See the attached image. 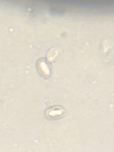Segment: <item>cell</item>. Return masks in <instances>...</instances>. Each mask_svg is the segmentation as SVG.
<instances>
[{
  "label": "cell",
  "mask_w": 114,
  "mask_h": 152,
  "mask_svg": "<svg viewBox=\"0 0 114 152\" xmlns=\"http://www.w3.org/2000/svg\"><path fill=\"white\" fill-rule=\"evenodd\" d=\"M65 110L59 106H55L46 110V115L50 118H56L64 113Z\"/></svg>",
  "instance_id": "6da1fadb"
}]
</instances>
